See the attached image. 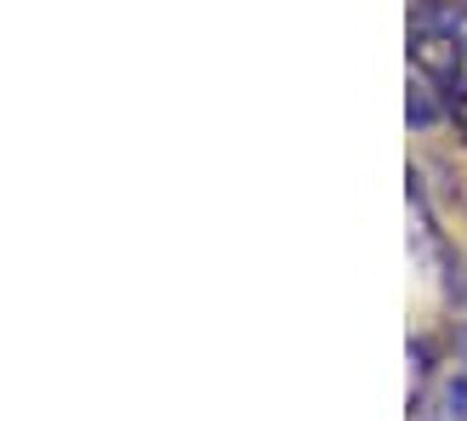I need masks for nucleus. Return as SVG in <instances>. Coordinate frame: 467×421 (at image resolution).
I'll list each match as a JSON object with an SVG mask.
<instances>
[{
    "label": "nucleus",
    "mask_w": 467,
    "mask_h": 421,
    "mask_svg": "<svg viewBox=\"0 0 467 421\" xmlns=\"http://www.w3.org/2000/svg\"><path fill=\"white\" fill-rule=\"evenodd\" d=\"M416 63L433 86H445V98H467V12L428 0L416 12Z\"/></svg>",
    "instance_id": "nucleus-1"
}]
</instances>
